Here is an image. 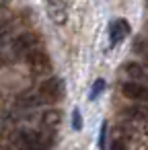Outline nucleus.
<instances>
[{
    "mask_svg": "<svg viewBox=\"0 0 148 150\" xmlns=\"http://www.w3.org/2000/svg\"><path fill=\"white\" fill-rule=\"evenodd\" d=\"M13 142L19 150H45L47 146V140L33 129H19L13 136Z\"/></svg>",
    "mask_w": 148,
    "mask_h": 150,
    "instance_id": "nucleus-1",
    "label": "nucleus"
},
{
    "mask_svg": "<svg viewBox=\"0 0 148 150\" xmlns=\"http://www.w3.org/2000/svg\"><path fill=\"white\" fill-rule=\"evenodd\" d=\"M41 103H56L64 97V80L58 78V76H52V78H45L41 84H39V91H37Z\"/></svg>",
    "mask_w": 148,
    "mask_h": 150,
    "instance_id": "nucleus-2",
    "label": "nucleus"
},
{
    "mask_svg": "<svg viewBox=\"0 0 148 150\" xmlns=\"http://www.w3.org/2000/svg\"><path fill=\"white\" fill-rule=\"evenodd\" d=\"M37 37L33 33H21L15 41H13V54L19 58H27L29 54H33L37 50Z\"/></svg>",
    "mask_w": 148,
    "mask_h": 150,
    "instance_id": "nucleus-3",
    "label": "nucleus"
},
{
    "mask_svg": "<svg viewBox=\"0 0 148 150\" xmlns=\"http://www.w3.org/2000/svg\"><path fill=\"white\" fill-rule=\"evenodd\" d=\"M121 93L127 97V99H134V101H140V103H148V84H142V82H123L121 84Z\"/></svg>",
    "mask_w": 148,
    "mask_h": 150,
    "instance_id": "nucleus-4",
    "label": "nucleus"
},
{
    "mask_svg": "<svg viewBox=\"0 0 148 150\" xmlns=\"http://www.w3.org/2000/svg\"><path fill=\"white\" fill-rule=\"evenodd\" d=\"M27 62H29V68H31L35 74H45V72H50V68H52L47 54H43L41 50H35L33 54H29V56H27Z\"/></svg>",
    "mask_w": 148,
    "mask_h": 150,
    "instance_id": "nucleus-5",
    "label": "nucleus"
},
{
    "mask_svg": "<svg viewBox=\"0 0 148 150\" xmlns=\"http://www.w3.org/2000/svg\"><path fill=\"white\" fill-rule=\"evenodd\" d=\"M127 33H130V25H127V21L117 19L115 23H111L109 39H111V43H113V45H117V43H121V41L127 37Z\"/></svg>",
    "mask_w": 148,
    "mask_h": 150,
    "instance_id": "nucleus-6",
    "label": "nucleus"
},
{
    "mask_svg": "<svg viewBox=\"0 0 148 150\" xmlns=\"http://www.w3.org/2000/svg\"><path fill=\"white\" fill-rule=\"evenodd\" d=\"M125 74H127L130 78H134L132 82H144V80H148V72H146V68H144L142 64H138V62H130V64H125Z\"/></svg>",
    "mask_w": 148,
    "mask_h": 150,
    "instance_id": "nucleus-7",
    "label": "nucleus"
},
{
    "mask_svg": "<svg viewBox=\"0 0 148 150\" xmlns=\"http://www.w3.org/2000/svg\"><path fill=\"white\" fill-rule=\"evenodd\" d=\"M60 121H62V113H60L58 109H50V111H45V113L41 115V125H43V127L54 129V127L60 125Z\"/></svg>",
    "mask_w": 148,
    "mask_h": 150,
    "instance_id": "nucleus-8",
    "label": "nucleus"
},
{
    "mask_svg": "<svg viewBox=\"0 0 148 150\" xmlns=\"http://www.w3.org/2000/svg\"><path fill=\"white\" fill-rule=\"evenodd\" d=\"M50 17H52L56 23H64V21H66V8H64V4L52 0V2H50Z\"/></svg>",
    "mask_w": 148,
    "mask_h": 150,
    "instance_id": "nucleus-9",
    "label": "nucleus"
},
{
    "mask_svg": "<svg viewBox=\"0 0 148 150\" xmlns=\"http://www.w3.org/2000/svg\"><path fill=\"white\" fill-rule=\"evenodd\" d=\"M39 103H41L39 95H33V93H23V95L17 99V105H19V107H27V109L37 107Z\"/></svg>",
    "mask_w": 148,
    "mask_h": 150,
    "instance_id": "nucleus-10",
    "label": "nucleus"
},
{
    "mask_svg": "<svg viewBox=\"0 0 148 150\" xmlns=\"http://www.w3.org/2000/svg\"><path fill=\"white\" fill-rule=\"evenodd\" d=\"M8 37H11V23L4 21V19H0V45L6 43Z\"/></svg>",
    "mask_w": 148,
    "mask_h": 150,
    "instance_id": "nucleus-11",
    "label": "nucleus"
},
{
    "mask_svg": "<svg viewBox=\"0 0 148 150\" xmlns=\"http://www.w3.org/2000/svg\"><path fill=\"white\" fill-rule=\"evenodd\" d=\"M125 113L130 115V117H148V109H144V107H130V109H125Z\"/></svg>",
    "mask_w": 148,
    "mask_h": 150,
    "instance_id": "nucleus-12",
    "label": "nucleus"
},
{
    "mask_svg": "<svg viewBox=\"0 0 148 150\" xmlns=\"http://www.w3.org/2000/svg\"><path fill=\"white\" fill-rule=\"evenodd\" d=\"M105 88V80H97L95 84H93V91H91V99H97L99 97V93Z\"/></svg>",
    "mask_w": 148,
    "mask_h": 150,
    "instance_id": "nucleus-13",
    "label": "nucleus"
},
{
    "mask_svg": "<svg viewBox=\"0 0 148 150\" xmlns=\"http://www.w3.org/2000/svg\"><path fill=\"white\" fill-rule=\"evenodd\" d=\"M113 150H127V146H125V142L123 140H119V138H115L113 140V146H111Z\"/></svg>",
    "mask_w": 148,
    "mask_h": 150,
    "instance_id": "nucleus-14",
    "label": "nucleus"
},
{
    "mask_svg": "<svg viewBox=\"0 0 148 150\" xmlns=\"http://www.w3.org/2000/svg\"><path fill=\"white\" fill-rule=\"evenodd\" d=\"M72 125H74V129H80V113L78 111L72 113Z\"/></svg>",
    "mask_w": 148,
    "mask_h": 150,
    "instance_id": "nucleus-15",
    "label": "nucleus"
},
{
    "mask_svg": "<svg viewBox=\"0 0 148 150\" xmlns=\"http://www.w3.org/2000/svg\"><path fill=\"white\" fill-rule=\"evenodd\" d=\"M105 132H107V123H103V127H101V140H99V144H101L103 150H105Z\"/></svg>",
    "mask_w": 148,
    "mask_h": 150,
    "instance_id": "nucleus-16",
    "label": "nucleus"
},
{
    "mask_svg": "<svg viewBox=\"0 0 148 150\" xmlns=\"http://www.w3.org/2000/svg\"><path fill=\"white\" fill-rule=\"evenodd\" d=\"M144 132H146V136H148V125H146V127H144Z\"/></svg>",
    "mask_w": 148,
    "mask_h": 150,
    "instance_id": "nucleus-17",
    "label": "nucleus"
},
{
    "mask_svg": "<svg viewBox=\"0 0 148 150\" xmlns=\"http://www.w3.org/2000/svg\"><path fill=\"white\" fill-rule=\"evenodd\" d=\"M0 150H6V148H4V146H0Z\"/></svg>",
    "mask_w": 148,
    "mask_h": 150,
    "instance_id": "nucleus-18",
    "label": "nucleus"
},
{
    "mask_svg": "<svg viewBox=\"0 0 148 150\" xmlns=\"http://www.w3.org/2000/svg\"><path fill=\"white\" fill-rule=\"evenodd\" d=\"M144 58H146V62H148V54H146V56H144Z\"/></svg>",
    "mask_w": 148,
    "mask_h": 150,
    "instance_id": "nucleus-19",
    "label": "nucleus"
}]
</instances>
